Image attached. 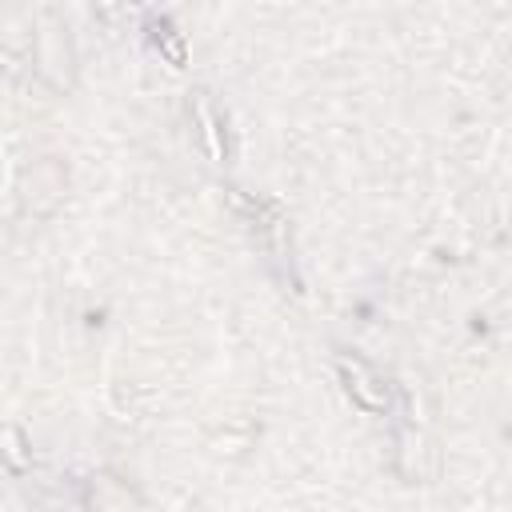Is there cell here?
Segmentation results:
<instances>
[{"label": "cell", "instance_id": "obj_1", "mask_svg": "<svg viewBox=\"0 0 512 512\" xmlns=\"http://www.w3.org/2000/svg\"><path fill=\"white\" fill-rule=\"evenodd\" d=\"M340 372H344V380H348V392L364 404V408H384L388 404V388L380 384V376L364 364V360H348V356H340Z\"/></svg>", "mask_w": 512, "mask_h": 512}]
</instances>
